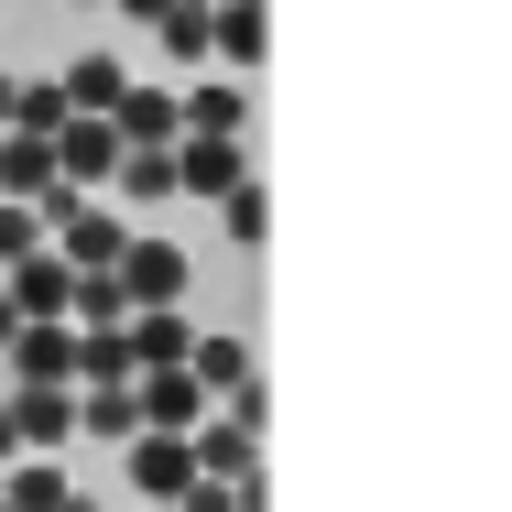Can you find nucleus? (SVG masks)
<instances>
[{"label":"nucleus","instance_id":"nucleus-3","mask_svg":"<svg viewBox=\"0 0 512 512\" xmlns=\"http://www.w3.org/2000/svg\"><path fill=\"white\" fill-rule=\"evenodd\" d=\"M22 371H33V382H55V371H77V360H66V338H55V327H33V338H22Z\"/></svg>","mask_w":512,"mask_h":512},{"label":"nucleus","instance_id":"nucleus-5","mask_svg":"<svg viewBox=\"0 0 512 512\" xmlns=\"http://www.w3.org/2000/svg\"><path fill=\"white\" fill-rule=\"evenodd\" d=\"M11 425H22V436H66V404H55V393H22V414H11Z\"/></svg>","mask_w":512,"mask_h":512},{"label":"nucleus","instance_id":"nucleus-1","mask_svg":"<svg viewBox=\"0 0 512 512\" xmlns=\"http://www.w3.org/2000/svg\"><path fill=\"white\" fill-rule=\"evenodd\" d=\"M142 491H153V502H164V491H186V447H164V436H153V447H142Z\"/></svg>","mask_w":512,"mask_h":512},{"label":"nucleus","instance_id":"nucleus-6","mask_svg":"<svg viewBox=\"0 0 512 512\" xmlns=\"http://www.w3.org/2000/svg\"><path fill=\"white\" fill-rule=\"evenodd\" d=\"M0 120H11V77H0Z\"/></svg>","mask_w":512,"mask_h":512},{"label":"nucleus","instance_id":"nucleus-2","mask_svg":"<svg viewBox=\"0 0 512 512\" xmlns=\"http://www.w3.org/2000/svg\"><path fill=\"white\" fill-rule=\"evenodd\" d=\"M131 284H142V295H175L186 262H175V251H131Z\"/></svg>","mask_w":512,"mask_h":512},{"label":"nucleus","instance_id":"nucleus-4","mask_svg":"<svg viewBox=\"0 0 512 512\" xmlns=\"http://www.w3.org/2000/svg\"><path fill=\"white\" fill-rule=\"evenodd\" d=\"M11 502H22V512H66V480H55V469H22Z\"/></svg>","mask_w":512,"mask_h":512}]
</instances>
